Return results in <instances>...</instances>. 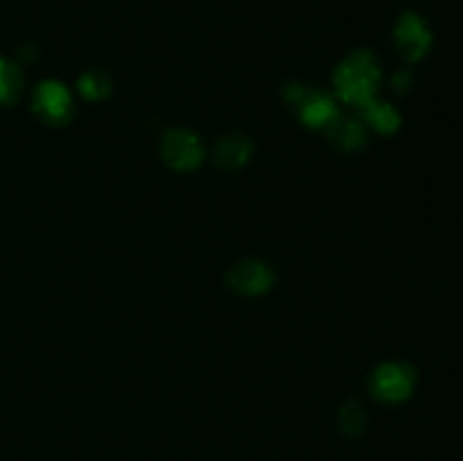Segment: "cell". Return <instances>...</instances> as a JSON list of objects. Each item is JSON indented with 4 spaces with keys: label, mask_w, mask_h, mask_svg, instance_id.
<instances>
[{
    "label": "cell",
    "mask_w": 463,
    "mask_h": 461,
    "mask_svg": "<svg viewBox=\"0 0 463 461\" xmlns=\"http://www.w3.org/2000/svg\"><path fill=\"white\" fill-rule=\"evenodd\" d=\"M380 77H383V71H380L378 59L369 50H355L335 71V89L342 102L364 108L375 99Z\"/></svg>",
    "instance_id": "cell-1"
},
{
    "label": "cell",
    "mask_w": 463,
    "mask_h": 461,
    "mask_svg": "<svg viewBox=\"0 0 463 461\" xmlns=\"http://www.w3.org/2000/svg\"><path fill=\"white\" fill-rule=\"evenodd\" d=\"M163 161L176 172H190L203 163V145L197 134L188 129H170L161 143Z\"/></svg>",
    "instance_id": "cell-2"
},
{
    "label": "cell",
    "mask_w": 463,
    "mask_h": 461,
    "mask_svg": "<svg viewBox=\"0 0 463 461\" xmlns=\"http://www.w3.org/2000/svg\"><path fill=\"white\" fill-rule=\"evenodd\" d=\"M416 373L402 362H387L371 378V391L384 402H401L414 391Z\"/></svg>",
    "instance_id": "cell-3"
},
{
    "label": "cell",
    "mask_w": 463,
    "mask_h": 461,
    "mask_svg": "<svg viewBox=\"0 0 463 461\" xmlns=\"http://www.w3.org/2000/svg\"><path fill=\"white\" fill-rule=\"evenodd\" d=\"M34 111L48 125H66L75 111L71 90L61 81H43L34 90Z\"/></svg>",
    "instance_id": "cell-4"
},
{
    "label": "cell",
    "mask_w": 463,
    "mask_h": 461,
    "mask_svg": "<svg viewBox=\"0 0 463 461\" xmlns=\"http://www.w3.org/2000/svg\"><path fill=\"white\" fill-rule=\"evenodd\" d=\"M393 36H396L398 50L410 63L420 61L432 48V32L416 12H405L398 18Z\"/></svg>",
    "instance_id": "cell-5"
},
{
    "label": "cell",
    "mask_w": 463,
    "mask_h": 461,
    "mask_svg": "<svg viewBox=\"0 0 463 461\" xmlns=\"http://www.w3.org/2000/svg\"><path fill=\"white\" fill-rule=\"evenodd\" d=\"M274 283V271L267 262L260 260H242L229 271V285L238 294L244 296H258L265 294Z\"/></svg>",
    "instance_id": "cell-6"
},
{
    "label": "cell",
    "mask_w": 463,
    "mask_h": 461,
    "mask_svg": "<svg viewBox=\"0 0 463 461\" xmlns=\"http://www.w3.org/2000/svg\"><path fill=\"white\" fill-rule=\"evenodd\" d=\"M298 113H301V120L307 127H315V129H328L335 120L339 118V108L335 104V99L330 95L321 93V90H310L306 89L301 102L297 104Z\"/></svg>",
    "instance_id": "cell-7"
},
{
    "label": "cell",
    "mask_w": 463,
    "mask_h": 461,
    "mask_svg": "<svg viewBox=\"0 0 463 461\" xmlns=\"http://www.w3.org/2000/svg\"><path fill=\"white\" fill-rule=\"evenodd\" d=\"M251 158V140L247 136L231 134L222 138L215 147V163L222 170H240Z\"/></svg>",
    "instance_id": "cell-8"
},
{
    "label": "cell",
    "mask_w": 463,
    "mask_h": 461,
    "mask_svg": "<svg viewBox=\"0 0 463 461\" xmlns=\"http://www.w3.org/2000/svg\"><path fill=\"white\" fill-rule=\"evenodd\" d=\"M326 131H328L330 138H333L335 143H337V147L344 149V152L360 149L366 140L364 125L357 120H353V118H344L342 113H339L337 120H335Z\"/></svg>",
    "instance_id": "cell-9"
},
{
    "label": "cell",
    "mask_w": 463,
    "mask_h": 461,
    "mask_svg": "<svg viewBox=\"0 0 463 461\" xmlns=\"http://www.w3.org/2000/svg\"><path fill=\"white\" fill-rule=\"evenodd\" d=\"M362 113H364V120L369 122L375 131H380V134H393V131H398V127H401V116H398L396 108L387 102L373 99V102L366 104V107L362 108Z\"/></svg>",
    "instance_id": "cell-10"
},
{
    "label": "cell",
    "mask_w": 463,
    "mask_h": 461,
    "mask_svg": "<svg viewBox=\"0 0 463 461\" xmlns=\"http://www.w3.org/2000/svg\"><path fill=\"white\" fill-rule=\"evenodd\" d=\"M23 89V72L12 61L0 57V104H9Z\"/></svg>",
    "instance_id": "cell-11"
},
{
    "label": "cell",
    "mask_w": 463,
    "mask_h": 461,
    "mask_svg": "<svg viewBox=\"0 0 463 461\" xmlns=\"http://www.w3.org/2000/svg\"><path fill=\"white\" fill-rule=\"evenodd\" d=\"M80 93L84 95L86 99H104L109 93H111V80H109L107 72L102 71H89L80 77Z\"/></svg>",
    "instance_id": "cell-12"
},
{
    "label": "cell",
    "mask_w": 463,
    "mask_h": 461,
    "mask_svg": "<svg viewBox=\"0 0 463 461\" xmlns=\"http://www.w3.org/2000/svg\"><path fill=\"white\" fill-rule=\"evenodd\" d=\"M339 425L344 432L348 434H360L366 425V411L360 402H348L339 411Z\"/></svg>",
    "instance_id": "cell-13"
},
{
    "label": "cell",
    "mask_w": 463,
    "mask_h": 461,
    "mask_svg": "<svg viewBox=\"0 0 463 461\" xmlns=\"http://www.w3.org/2000/svg\"><path fill=\"white\" fill-rule=\"evenodd\" d=\"M393 86H396V90H401V93L410 90V86H411L410 72H398V75L393 77Z\"/></svg>",
    "instance_id": "cell-14"
}]
</instances>
